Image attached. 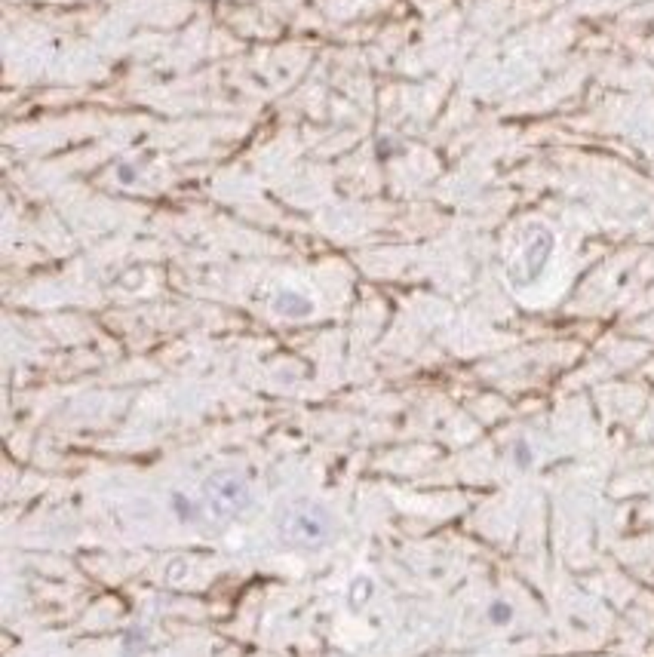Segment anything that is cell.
<instances>
[{
  "instance_id": "1",
  "label": "cell",
  "mask_w": 654,
  "mask_h": 657,
  "mask_svg": "<svg viewBox=\"0 0 654 657\" xmlns=\"http://www.w3.org/2000/svg\"><path fill=\"white\" fill-rule=\"evenodd\" d=\"M283 544L298 547V550H319L332 541L335 534V519L317 501H295L280 513L276 523Z\"/></svg>"
},
{
  "instance_id": "2",
  "label": "cell",
  "mask_w": 654,
  "mask_h": 657,
  "mask_svg": "<svg viewBox=\"0 0 654 657\" xmlns=\"http://www.w3.org/2000/svg\"><path fill=\"white\" fill-rule=\"evenodd\" d=\"M203 495L209 510L215 513L218 519H233L240 513L249 510L252 504V491H249V482L233 470H215V473L206 480Z\"/></svg>"
},
{
  "instance_id": "3",
  "label": "cell",
  "mask_w": 654,
  "mask_h": 657,
  "mask_svg": "<svg viewBox=\"0 0 654 657\" xmlns=\"http://www.w3.org/2000/svg\"><path fill=\"white\" fill-rule=\"evenodd\" d=\"M550 252H553V234L547 231V227H531V240H529V246H525V252H522V261H525L522 283H531V280L541 277Z\"/></svg>"
},
{
  "instance_id": "4",
  "label": "cell",
  "mask_w": 654,
  "mask_h": 657,
  "mask_svg": "<svg viewBox=\"0 0 654 657\" xmlns=\"http://www.w3.org/2000/svg\"><path fill=\"white\" fill-rule=\"evenodd\" d=\"M274 307H276V313H283V317H308V313L314 310V304H310L308 298L298 295V292H289V289L276 295Z\"/></svg>"
},
{
  "instance_id": "5",
  "label": "cell",
  "mask_w": 654,
  "mask_h": 657,
  "mask_svg": "<svg viewBox=\"0 0 654 657\" xmlns=\"http://www.w3.org/2000/svg\"><path fill=\"white\" fill-rule=\"evenodd\" d=\"M492 617L495 620H507L510 617V608L504 602H495V608H492Z\"/></svg>"
},
{
  "instance_id": "6",
  "label": "cell",
  "mask_w": 654,
  "mask_h": 657,
  "mask_svg": "<svg viewBox=\"0 0 654 657\" xmlns=\"http://www.w3.org/2000/svg\"><path fill=\"white\" fill-rule=\"evenodd\" d=\"M120 178H123V182H132V178H136L132 166H120Z\"/></svg>"
}]
</instances>
